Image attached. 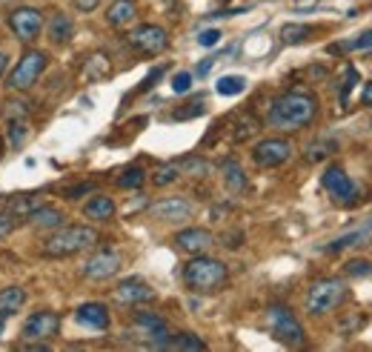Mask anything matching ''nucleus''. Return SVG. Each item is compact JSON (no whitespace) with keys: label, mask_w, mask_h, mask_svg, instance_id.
Returning <instances> with one entry per match:
<instances>
[{"label":"nucleus","mask_w":372,"mask_h":352,"mask_svg":"<svg viewBox=\"0 0 372 352\" xmlns=\"http://www.w3.org/2000/svg\"><path fill=\"white\" fill-rule=\"evenodd\" d=\"M318 106L321 104L313 92H301V89L281 92L278 98L269 101L266 126L278 132H298L318 118Z\"/></svg>","instance_id":"f257e3e1"},{"label":"nucleus","mask_w":372,"mask_h":352,"mask_svg":"<svg viewBox=\"0 0 372 352\" xmlns=\"http://www.w3.org/2000/svg\"><path fill=\"white\" fill-rule=\"evenodd\" d=\"M229 281V269L224 261L209 258V255H192L189 261L183 264V283L186 290L195 295H215L221 293Z\"/></svg>","instance_id":"f03ea898"},{"label":"nucleus","mask_w":372,"mask_h":352,"mask_svg":"<svg viewBox=\"0 0 372 352\" xmlns=\"http://www.w3.org/2000/svg\"><path fill=\"white\" fill-rule=\"evenodd\" d=\"M98 241H101L98 230L86 227V223H75V227H57L43 241V255H46V258H69V255L92 249Z\"/></svg>","instance_id":"7ed1b4c3"},{"label":"nucleus","mask_w":372,"mask_h":352,"mask_svg":"<svg viewBox=\"0 0 372 352\" xmlns=\"http://www.w3.org/2000/svg\"><path fill=\"white\" fill-rule=\"evenodd\" d=\"M347 295H350V290H347V283L341 278H321L306 290L303 307H306L309 315L321 318V315H329L332 309H338L341 304L347 301Z\"/></svg>","instance_id":"20e7f679"},{"label":"nucleus","mask_w":372,"mask_h":352,"mask_svg":"<svg viewBox=\"0 0 372 352\" xmlns=\"http://www.w3.org/2000/svg\"><path fill=\"white\" fill-rule=\"evenodd\" d=\"M46 66H49V55L46 52H41V49H26L23 57L17 60V66L6 78V89L9 92H29V89H32L41 80V75L46 72Z\"/></svg>","instance_id":"39448f33"},{"label":"nucleus","mask_w":372,"mask_h":352,"mask_svg":"<svg viewBox=\"0 0 372 352\" xmlns=\"http://www.w3.org/2000/svg\"><path fill=\"white\" fill-rule=\"evenodd\" d=\"M266 324L272 330V335L287 344V346H303L306 335H303V327L298 324V318L289 312V307H281V304H272L266 309Z\"/></svg>","instance_id":"423d86ee"},{"label":"nucleus","mask_w":372,"mask_h":352,"mask_svg":"<svg viewBox=\"0 0 372 352\" xmlns=\"http://www.w3.org/2000/svg\"><path fill=\"white\" fill-rule=\"evenodd\" d=\"M321 186L329 192V198H332L335 204L352 206V204L358 201V186H355V181L344 172V167H338V164H332V167L324 169V175H321Z\"/></svg>","instance_id":"0eeeda50"},{"label":"nucleus","mask_w":372,"mask_h":352,"mask_svg":"<svg viewBox=\"0 0 372 352\" xmlns=\"http://www.w3.org/2000/svg\"><path fill=\"white\" fill-rule=\"evenodd\" d=\"M43 15L41 9L35 6H17L12 9L9 15V29H12V35L20 41V43H32L41 38V31H43Z\"/></svg>","instance_id":"6e6552de"},{"label":"nucleus","mask_w":372,"mask_h":352,"mask_svg":"<svg viewBox=\"0 0 372 352\" xmlns=\"http://www.w3.org/2000/svg\"><path fill=\"white\" fill-rule=\"evenodd\" d=\"M292 143L287 138H264L252 146V161L261 169H275V167H284L289 157H292Z\"/></svg>","instance_id":"1a4fd4ad"},{"label":"nucleus","mask_w":372,"mask_h":352,"mask_svg":"<svg viewBox=\"0 0 372 352\" xmlns=\"http://www.w3.org/2000/svg\"><path fill=\"white\" fill-rule=\"evenodd\" d=\"M129 46L138 49L141 55H161L169 49V35L158 23H141L129 31Z\"/></svg>","instance_id":"9d476101"},{"label":"nucleus","mask_w":372,"mask_h":352,"mask_svg":"<svg viewBox=\"0 0 372 352\" xmlns=\"http://www.w3.org/2000/svg\"><path fill=\"white\" fill-rule=\"evenodd\" d=\"M60 332V315L43 309V312H35V315H29L23 327H20V338L23 341H52L55 335Z\"/></svg>","instance_id":"9b49d317"},{"label":"nucleus","mask_w":372,"mask_h":352,"mask_svg":"<svg viewBox=\"0 0 372 352\" xmlns=\"http://www.w3.org/2000/svg\"><path fill=\"white\" fill-rule=\"evenodd\" d=\"M132 324H135V330H141V335H143V341H146L149 346H166L169 338H172L166 321H164L161 315H155V312L138 309V312L132 315Z\"/></svg>","instance_id":"f8f14e48"},{"label":"nucleus","mask_w":372,"mask_h":352,"mask_svg":"<svg viewBox=\"0 0 372 352\" xmlns=\"http://www.w3.org/2000/svg\"><path fill=\"white\" fill-rule=\"evenodd\" d=\"M155 295H158V293H155L143 278H123V281L115 286V301L123 304V307L149 304V301H155Z\"/></svg>","instance_id":"ddd939ff"},{"label":"nucleus","mask_w":372,"mask_h":352,"mask_svg":"<svg viewBox=\"0 0 372 352\" xmlns=\"http://www.w3.org/2000/svg\"><path fill=\"white\" fill-rule=\"evenodd\" d=\"M117 272H120V255L115 249H98L83 264V278L89 281H109Z\"/></svg>","instance_id":"4468645a"},{"label":"nucleus","mask_w":372,"mask_h":352,"mask_svg":"<svg viewBox=\"0 0 372 352\" xmlns=\"http://www.w3.org/2000/svg\"><path fill=\"white\" fill-rule=\"evenodd\" d=\"M192 215H195V206L186 198H164L149 206V218L161 223H180V220H189Z\"/></svg>","instance_id":"2eb2a0df"},{"label":"nucleus","mask_w":372,"mask_h":352,"mask_svg":"<svg viewBox=\"0 0 372 352\" xmlns=\"http://www.w3.org/2000/svg\"><path fill=\"white\" fill-rule=\"evenodd\" d=\"M175 244H178V249L189 252V255H203L215 246V235L203 227H189V230H180L175 235Z\"/></svg>","instance_id":"dca6fc26"},{"label":"nucleus","mask_w":372,"mask_h":352,"mask_svg":"<svg viewBox=\"0 0 372 352\" xmlns=\"http://www.w3.org/2000/svg\"><path fill=\"white\" fill-rule=\"evenodd\" d=\"M43 31L55 46H66L75 38V20L66 12H52L49 20L43 23Z\"/></svg>","instance_id":"f3484780"},{"label":"nucleus","mask_w":372,"mask_h":352,"mask_svg":"<svg viewBox=\"0 0 372 352\" xmlns=\"http://www.w3.org/2000/svg\"><path fill=\"white\" fill-rule=\"evenodd\" d=\"M75 318H78V324H83V327H89V330H98V332L109 330V309H106L103 304H98V301L80 304V307L75 309Z\"/></svg>","instance_id":"a211bd4d"},{"label":"nucleus","mask_w":372,"mask_h":352,"mask_svg":"<svg viewBox=\"0 0 372 352\" xmlns=\"http://www.w3.org/2000/svg\"><path fill=\"white\" fill-rule=\"evenodd\" d=\"M138 17V3L135 0H112L109 9H106V23L115 29L129 26Z\"/></svg>","instance_id":"6ab92c4d"},{"label":"nucleus","mask_w":372,"mask_h":352,"mask_svg":"<svg viewBox=\"0 0 372 352\" xmlns=\"http://www.w3.org/2000/svg\"><path fill=\"white\" fill-rule=\"evenodd\" d=\"M26 220L32 223L35 230H57V227H64L66 218H64V212H60V209H55V206H49V204H41Z\"/></svg>","instance_id":"aec40b11"},{"label":"nucleus","mask_w":372,"mask_h":352,"mask_svg":"<svg viewBox=\"0 0 372 352\" xmlns=\"http://www.w3.org/2000/svg\"><path fill=\"white\" fill-rule=\"evenodd\" d=\"M83 215L95 223H103V220H112L115 218V201L109 195H95L83 204Z\"/></svg>","instance_id":"412c9836"},{"label":"nucleus","mask_w":372,"mask_h":352,"mask_svg":"<svg viewBox=\"0 0 372 352\" xmlns=\"http://www.w3.org/2000/svg\"><path fill=\"white\" fill-rule=\"evenodd\" d=\"M221 172H224V183H227V189L235 192V195H238V192H243L246 183H250V181H246V172L241 169L238 161H224V164H221Z\"/></svg>","instance_id":"4be33fe9"},{"label":"nucleus","mask_w":372,"mask_h":352,"mask_svg":"<svg viewBox=\"0 0 372 352\" xmlns=\"http://www.w3.org/2000/svg\"><path fill=\"white\" fill-rule=\"evenodd\" d=\"M313 35H315L313 26H306V23H287V26L281 29V43L298 46V43H306Z\"/></svg>","instance_id":"5701e85b"},{"label":"nucleus","mask_w":372,"mask_h":352,"mask_svg":"<svg viewBox=\"0 0 372 352\" xmlns=\"http://www.w3.org/2000/svg\"><path fill=\"white\" fill-rule=\"evenodd\" d=\"M41 204H43V201H41L38 195H17V198L9 201V215H12L15 220H26Z\"/></svg>","instance_id":"b1692460"},{"label":"nucleus","mask_w":372,"mask_h":352,"mask_svg":"<svg viewBox=\"0 0 372 352\" xmlns=\"http://www.w3.org/2000/svg\"><path fill=\"white\" fill-rule=\"evenodd\" d=\"M372 49V29L361 31V35H355L352 41H344V43H332L329 52L332 55H347V52H366Z\"/></svg>","instance_id":"393cba45"},{"label":"nucleus","mask_w":372,"mask_h":352,"mask_svg":"<svg viewBox=\"0 0 372 352\" xmlns=\"http://www.w3.org/2000/svg\"><path fill=\"white\" fill-rule=\"evenodd\" d=\"M338 152V141H329V138H318L306 146V161L309 164H318V161H327Z\"/></svg>","instance_id":"a878e982"},{"label":"nucleus","mask_w":372,"mask_h":352,"mask_svg":"<svg viewBox=\"0 0 372 352\" xmlns=\"http://www.w3.org/2000/svg\"><path fill=\"white\" fill-rule=\"evenodd\" d=\"M23 304H26V293L20 290V286H3V290H0V312L12 315Z\"/></svg>","instance_id":"bb28decb"},{"label":"nucleus","mask_w":372,"mask_h":352,"mask_svg":"<svg viewBox=\"0 0 372 352\" xmlns=\"http://www.w3.org/2000/svg\"><path fill=\"white\" fill-rule=\"evenodd\" d=\"M178 167H180V175H192V178H206L212 172V167L203 161V157H198V155L183 157V161H178Z\"/></svg>","instance_id":"cd10ccee"},{"label":"nucleus","mask_w":372,"mask_h":352,"mask_svg":"<svg viewBox=\"0 0 372 352\" xmlns=\"http://www.w3.org/2000/svg\"><path fill=\"white\" fill-rule=\"evenodd\" d=\"M109 57L106 55H92L89 60H86V66H83V75L89 78V80H98V78H103V75H109Z\"/></svg>","instance_id":"c85d7f7f"},{"label":"nucleus","mask_w":372,"mask_h":352,"mask_svg":"<svg viewBox=\"0 0 372 352\" xmlns=\"http://www.w3.org/2000/svg\"><path fill=\"white\" fill-rule=\"evenodd\" d=\"M175 181H180V167H178V161L161 164L158 169H155V175H152V183H155V186H169V183H175Z\"/></svg>","instance_id":"c756f323"},{"label":"nucleus","mask_w":372,"mask_h":352,"mask_svg":"<svg viewBox=\"0 0 372 352\" xmlns=\"http://www.w3.org/2000/svg\"><path fill=\"white\" fill-rule=\"evenodd\" d=\"M143 181H146V172H143L141 167H129V169H123V172L117 175V186H120V189H141Z\"/></svg>","instance_id":"7c9ffc66"},{"label":"nucleus","mask_w":372,"mask_h":352,"mask_svg":"<svg viewBox=\"0 0 372 352\" xmlns=\"http://www.w3.org/2000/svg\"><path fill=\"white\" fill-rule=\"evenodd\" d=\"M166 349H206V344L198 335H192V332H180V335L169 338Z\"/></svg>","instance_id":"2f4dec72"},{"label":"nucleus","mask_w":372,"mask_h":352,"mask_svg":"<svg viewBox=\"0 0 372 352\" xmlns=\"http://www.w3.org/2000/svg\"><path fill=\"white\" fill-rule=\"evenodd\" d=\"M218 94H227V98H232V94H241L243 89H246V80L241 78V75H227V78H221L218 80Z\"/></svg>","instance_id":"473e14b6"},{"label":"nucleus","mask_w":372,"mask_h":352,"mask_svg":"<svg viewBox=\"0 0 372 352\" xmlns=\"http://www.w3.org/2000/svg\"><path fill=\"white\" fill-rule=\"evenodd\" d=\"M6 138H9V143H12L15 149H20L23 141L29 138V123H26V120H9V132H6Z\"/></svg>","instance_id":"72a5a7b5"},{"label":"nucleus","mask_w":372,"mask_h":352,"mask_svg":"<svg viewBox=\"0 0 372 352\" xmlns=\"http://www.w3.org/2000/svg\"><path fill=\"white\" fill-rule=\"evenodd\" d=\"M29 112H32V106H29V101H9L6 104V120H29Z\"/></svg>","instance_id":"f704fd0d"},{"label":"nucleus","mask_w":372,"mask_h":352,"mask_svg":"<svg viewBox=\"0 0 372 352\" xmlns=\"http://www.w3.org/2000/svg\"><path fill=\"white\" fill-rule=\"evenodd\" d=\"M235 141H246V138H250V135H255L258 129H261V123L255 120V118H250V115H243L241 120H238V126H235Z\"/></svg>","instance_id":"c9c22d12"},{"label":"nucleus","mask_w":372,"mask_h":352,"mask_svg":"<svg viewBox=\"0 0 372 352\" xmlns=\"http://www.w3.org/2000/svg\"><path fill=\"white\" fill-rule=\"evenodd\" d=\"M366 232L364 230H358V232H350V235H344V238H335L329 246H327V252H341V249H347V246H352L355 241H361Z\"/></svg>","instance_id":"e433bc0d"},{"label":"nucleus","mask_w":372,"mask_h":352,"mask_svg":"<svg viewBox=\"0 0 372 352\" xmlns=\"http://www.w3.org/2000/svg\"><path fill=\"white\" fill-rule=\"evenodd\" d=\"M89 192H95V183H75V186H69V189L64 192V198H66V201H78V198L89 195Z\"/></svg>","instance_id":"4c0bfd02"},{"label":"nucleus","mask_w":372,"mask_h":352,"mask_svg":"<svg viewBox=\"0 0 372 352\" xmlns=\"http://www.w3.org/2000/svg\"><path fill=\"white\" fill-rule=\"evenodd\" d=\"M189 89H192V72H178L172 78V92L183 94V92H189Z\"/></svg>","instance_id":"58836bf2"},{"label":"nucleus","mask_w":372,"mask_h":352,"mask_svg":"<svg viewBox=\"0 0 372 352\" xmlns=\"http://www.w3.org/2000/svg\"><path fill=\"white\" fill-rule=\"evenodd\" d=\"M195 115H203V98H198L195 104H186V109H178V112H175V118H178V120L195 118Z\"/></svg>","instance_id":"ea45409f"},{"label":"nucleus","mask_w":372,"mask_h":352,"mask_svg":"<svg viewBox=\"0 0 372 352\" xmlns=\"http://www.w3.org/2000/svg\"><path fill=\"white\" fill-rule=\"evenodd\" d=\"M347 275H372V264H369V261L355 258V261H350V264H347Z\"/></svg>","instance_id":"a19ab883"},{"label":"nucleus","mask_w":372,"mask_h":352,"mask_svg":"<svg viewBox=\"0 0 372 352\" xmlns=\"http://www.w3.org/2000/svg\"><path fill=\"white\" fill-rule=\"evenodd\" d=\"M218 41H221V31L218 29H203L201 35H198V43L201 46H218Z\"/></svg>","instance_id":"79ce46f5"},{"label":"nucleus","mask_w":372,"mask_h":352,"mask_svg":"<svg viewBox=\"0 0 372 352\" xmlns=\"http://www.w3.org/2000/svg\"><path fill=\"white\" fill-rule=\"evenodd\" d=\"M355 83H358V72L352 66H347V80H344V89H341V104H347V94H350V89Z\"/></svg>","instance_id":"37998d69"},{"label":"nucleus","mask_w":372,"mask_h":352,"mask_svg":"<svg viewBox=\"0 0 372 352\" xmlns=\"http://www.w3.org/2000/svg\"><path fill=\"white\" fill-rule=\"evenodd\" d=\"M72 3H75V9L80 15H89V12H95L101 6V0H72Z\"/></svg>","instance_id":"c03bdc74"},{"label":"nucleus","mask_w":372,"mask_h":352,"mask_svg":"<svg viewBox=\"0 0 372 352\" xmlns=\"http://www.w3.org/2000/svg\"><path fill=\"white\" fill-rule=\"evenodd\" d=\"M15 230V218L9 212H0V238H6Z\"/></svg>","instance_id":"a18cd8bd"},{"label":"nucleus","mask_w":372,"mask_h":352,"mask_svg":"<svg viewBox=\"0 0 372 352\" xmlns=\"http://www.w3.org/2000/svg\"><path fill=\"white\" fill-rule=\"evenodd\" d=\"M164 72H166L164 66H158V69H152V72L146 75V80L141 83V89H138V92H146V89H152V86H155V80H161V75H164Z\"/></svg>","instance_id":"49530a36"},{"label":"nucleus","mask_w":372,"mask_h":352,"mask_svg":"<svg viewBox=\"0 0 372 352\" xmlns=\"http://www.w3.org/2000/svg\"><path fill=\"white\" fill-rule=\"evenodd\" d=\"M361 104L364 106H372V80L364 83V89H361Z\"/></svg>","instance_id":"de8ad7c7"},{"label":"nucleus","mask_w":372,"mask_h":352,"mask_svg":"<svg viewBox=\"0 0 372 352\" xmlns=\"http://www.w3.org/2000/svg\"><path fill=\"white\" fill-rule=\"evenodd\" d=\"M212 63H215V57H206V60L201 63V66H198V75H206V72L212 69Z\"/></svg>","instance_id":"09e8293b"},{"label":"nucleus","mask_w":372,"mask_h":352,"mask_svg":"<svg viewBox=\"0 0 372 352\" xmlns=\"http://www.w3.org/2000/svg\"><path fill=\"white\" fill-rule=\"evenodd\" d=\"M6 66H9V57L0 52V78H3V72H6Z\"/></svg>","instance_id":"8fccbe9b"},{"label":"nucleus","mask_w":372,"mask_h":352,"mask_svg":"<svg viewBox=\"0 0 372 352\" xmlns=\"http://www.w3.org/2000/svg\"><path fill=\"white\" fill-rule=\"evenodd\" d=\"M6 318H9L6 312H0V335H3V327H6Z\"/></svg>","instance_id":"3c124183"},{"label":"nucleus","mask_w":372,"mask_h":352,"mask_svg":"<svg viewBox=\"0 0 372 352\" xmlns=\"http://www.w3.org/2000/svg\"><path fill=\"white\" fill-rule=\"evenodd\" d=\"M3 152H6V141L0 138V157H3Z\"/></svg>","instance_id":"603ef678"}]
</instances>
